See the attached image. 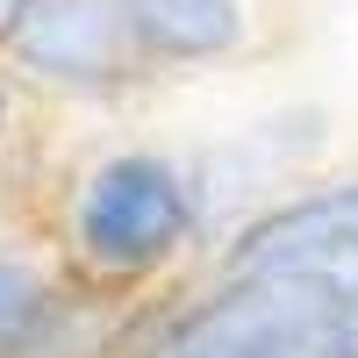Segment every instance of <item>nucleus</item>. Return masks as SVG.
<instances>
[{
  "label": "nucleus",
  "instance_id": "nucleus-1",
  "mask_svg": "<svg viewBox=\"0 0 358 358\" xmlns=\"http://www.w3.org/2000/svg\"><path fill=\"white\" fill-rule=\"evenodd\" d=\"M136 358H358V265L222 280L165 315Z\"/></svg>",
  "mask_w": 358,
  "mask_h": 358
},
{
  "label": "nucleus",
  "instance_id": "nucleus-2",
  "mask_svg": "<svg viewBox=\"0 0 358 358\" xmlns=\"http://www.w3.org/2000/svg\"><path fill=\"white\" fill-rule=\"evenodd\" d=\"M194 236H201L194 179L165 151L101 158L72 187V208H65V251L101 287H136V280L165 273L172 258H187Z\"/></svg>",
  "mask_w": 358,
  "mask_h": 358
},
{
  "label": "nucleus",
  "instance_id": "nucleus-3",
  "mask_svg": "<svg viewBox=\"0 0 358 358\" xmlns=\"http://www.w3.org/2000/svg\"><path fill=\"white\" fill-rule=\"evenodd\" d=\"M351 265H358V172L258 208L222 244V280H251V273H351Z\"/></svg>",
  "mask_w": 358,
  "mask_h": 358
},
{
  "label": "nucleus",
  "instance_id": "nucleus-4",
  "mask_svg": "<svg viewBox=\"0 0 358 358\" xmlns=\"http://www.w3.org/2000/svg\"><path fill=\"white\" fill-rule=\"evenodd\" d=\"M8 57H15V72L65 86V94H122L151 72L136 57L115 0H36Z\"/></svg>",
  "mask_w": 358,
  "mask_h": 358
},
{
  "label": "nucleus",
  "instance_id": "nucleus-5",
  "mask_svg": "<svg viewBox=\"0 0 358 358\" xmlns=\"http://www.w3.org/2000/svg\"><path fill=\"white\" fill-rule=\"evenodd\" d=\"M122 29L143 65H215V57L244 50L251 22L236 0H115Z\"/></svg>",
  "mask_w": 358,
  "mask_h": 358
},
{
  "label": "nucleus",
  "instance_id": "nucleus-6",
  "mask_svg": "<svg viewBox=\"0 0 358 358\" xmlns=\"http://www.w3.org/2000/svg\"><path fill=\"white\" fill-rule=\"evenodd\" d=\"M72 294H57L22 251H0V358H65L79 330Z\"/></svg>",
  "mask_w": 358,
  "mask_h": 358
},
{
  "label": "nucleus",
  "instance_id": "nucleus-7",
  "mask_svg": "<svg viewBox=\"0 0 358 358\" xmlns=\"http://www.w3.org/2000/svg\"><path fill=\"white\" fill-rule=\"evenodd\" d=\"M29 8H36V0H0V50H8V43L22 36V22H29Z\"/></svg>",
  "mask_w": 358,
  "mask_h": 358
},
{
  "label": "nucleus",
  "instance_id": "nucleus-8",
  "mask_svg": "<svg viewBox=\"0 0 358 358\" xmlns=\"http://www.w3.org/2000/svg\"><path fill=\"white\" fill-rule=\"evenodd\" d=\"M8 122H15V86L0 79V136H8Z\"/></svg>",
  "mask_w": 358,
  "mask_h": 358
}]
</instances>
